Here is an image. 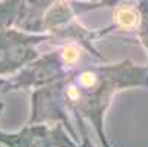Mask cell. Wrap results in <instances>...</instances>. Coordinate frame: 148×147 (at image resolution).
I'll return each instance as SVG.
<instances>
[{
    "instance_id": "obj_1",
    "label": "cell",
    "mask_w": 148,
    "mask_h": 147,
    "mask_svg": "<svg viewBox=\"0 0 148 147\" xmlns=\"http://www.w3.org/2000/svg\"><path fill=\"white\" fill-rule=\"evenodd\" d=\"M116 19L122 27H134L138 22V15L132 9H120L116 13Z\"/></svg>"
},
{
    "instance_id": "obj_2",
    "label": "cell",
    "mask_w": 148,
    "mask_h": 147,
    "mask_svg": "<svg viewBox=\"0 0 148 147\" xmlns=\"http://www.w3.org/2000/svg\"><path fill=\"white\" fill-rule=\"evenodd\" d=\"M63 59H65V62H68V63H73V62L78 59V50H76V47H73V46L66 47L65 52H63Z\"/></svg>"
},
{
    "instance_id": "obj_3",
    "label": "cell",
    "mask_w": 148,
    "mask_h": 147,
    "mask_svg": "<svg viewBox=\"0 0 148 147\" xmlns=\"http://www.w3.org/2000/svg\"><path fill=\"white\" fill-rule=\"evenodd\" d=\"M94 82H95V75L91 74V72H84L81 75V84L82 86H85V87H91L94 86Z\"/></svg>"
},
{
    "instance_id": "obj_4",
    "label": "cell",
    "mask_w": 148,
    "mask_h": 147,
    "mask_svg": "<svg viewBox=\"0 0 148 147\" xmlns=\"http://www.w3.org/2000/svg\"><path fill=\"white\" fill-rule=\"evenodd\" d=\"M68 94H69V97H71V99H78V97H79V91H78L75 87H71Z\"/></svg>"
}]
</instances>
